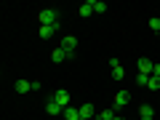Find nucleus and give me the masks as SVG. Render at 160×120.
I'll use <instances>...</instances> for the list:
<instances>
[{
  "label": "nucleus",
  "mask_w": 160,
  "mask_h": 120,
  "mask_svg": "<svg viewBox=\"0 0 160 120\" xmlns=\"http://www.w3.org/2000/svg\"><path fill=\"white\" fill-rule=\"evenodd\" d=\"M38 32H40V38H43V40H48L53 32H56V24H53V27H40Z\"/></svg>",
  "instance_id": "obj_14"
},
{
  "label": "nucleus",
  "mask_w": 160,
  "mask_h": 120,
  "mask_svg": "<svg viewBox=\"0 0 160 120\" xmlns=\"http://www.w3.org/2000/svg\"><path fill=\"white\" fill-rule=\"evenodd\" d=\"M147 88H149V91H160V78L149 75V80H147Z\"/></svg>",
  "instance_id": "obj_15"
},
{
  "label": "nucleus",
  "mask_w": 160,
  "mask_h": 120,
  "mask_svg": "<svg viewBox=\"0 0 160 120\" xmlns=\"http://www.w3.org/2000/svg\"><path fill=\"white\" fill-rule=\"evenodd\" d=\"M96 118H102V120H115V115H112V109H104V112H99Z\"/></svg>",
  "instance_id": "obj_17"
},
{
  "label": "nucleus",
  "mask_w": 160,
  "mask_h": 120,
  "mask_svg": "<svg viewBox=\"0 0 160 120\" xmlns=\"http://www.w3.org/2000/svg\"><path fill=\"white\" fill-rule=\"evenodd\" d=\"M16 91H19V93L32 91V83H29V80H16Z\"/></svg>",
  "instance_id": "obj_13"
},
{
  "label": "nucleus",
  "mask_w": 160,
  "mask_h": 120,
  "mask_svg": "<svg viewBox=\"0 0 160 120\" xmlns=\"http://www.w3.org/2000/svg\"><path fill=\"white\" fill-rule=\"evenodd\" d=\"M78 13H80V16H91V13H96V0H86V3L78 8Z\"/></svg>",
  "instance_id": "obj_8"
},
{
  "label": "nucleus",
  "mask_w": 160,
  "mask_h": 120,
  "mask_svg": "<svg viewBox=\"0 0 160 120\" xmlns=\"http://www.w3.org/2000/svg\"><path fill=\"white\" fill-rule=\"evenodd\" d=\"M80 118H83V120H96L93 104H83V107H80Z\"/></svg>",
  "instance_id": "obj_10"
},
{
  "label": "nucleus",
  "mask_w": 160,
  "mask_h": 120,
  "mask_svg": "<svg viewBox=\"0 0 160 120\" xmlns=\"http://www.w3.org/2000/svg\"><path fill=\"white\" fill-rule=\"evenodd\" d=\"M128 102H131V91H118V93H115V99H112L115 109H123Z\"/></svg>",
  "instance_id": "obj_2"
},
{
  "label": "nucleus",
  "mask_w": 160,
  "mask_h": 120,
  "mask_svg": "<svg viewBox=\"0 0 160 120\" xmlns=\"http://www.w3.org/2000/svg\"><path fill=\"white\" fill-rule=\"evenodd\" d=\"M62 48H64L67 53H72V56H75V48H78V38H75V35H67V38L62 40Z\"/></svg>",
  "instance_id": "obj_5"
},
{
  "label": "nucleus",
  "mask_w": 160,
  "mask_h": 120,
  "mask_svg": "<svg viewBox=\"0 0 160 120\" xmlns=\"http://www.w3.org/2000/svg\"><path fill=\"white\" fill-rule=\"evenodd\" d=\"M115 120H123V118H118V115H115Z\"/></svg>",
  "instance_id": "obj_21"
},
{
  "label": "nucleus",
  "mask_w": 160,
  "mask_h": 120,
  "mask_svg": "<svg viewBox=\"0 0 160 120\" xmlns=\"http://www.w3.org/2000/svg\"><path fill=\"white\" fill-rule=\"evenodd\" d=\"M109 67H112V78L115 80H123V78H126V69H123V64H120L118 59H109Z\"/></svg>",
  "instance_id": "obj_4"
},
{
  "label": "nucleus",
  "mask_w": 160,
  "mask_h": 120,
  "mask_svg": "<svg viewBox=\"0 0 160 120\" xmlns=\"http://www.w3.org/2000/svg\"><path fill=\"white\" fill-rule=\"evenodd\" d=\"M139 120H155V109L149 104H142L139 107Z\"/></svg>",
  "instance_id": "obj_9"
},
{
  "label": "nucleus",
  "mask_w": 160,
  "mask_h": 120,
  "mask_svg": "<svg viewBox=\"0 0 160 120\" xmlns=\"http://www.w3.org/2000/svg\"><path fill=\"white\" fill-rule=\"evenodd\" d=\"M149 29H155V32H160V19H158V16H152V19H149Z\"/></svg>",
  "instance_id": "obj_16"
},
{
  "label": "nucleus",
  "mask_w": 160,
  "mask_h": 120,
  "mask_svg": "<svg viewBox=\"0 0 160 120\" xmlns=\"http://www.w3.org/2000/svg\"><path fill=\"white\" fill-rule=\"evenodd\" d=\"M46 109H48V115H59V112H64V107H62V104H56L53 99H48V102H46Z\"/></svg>",
  "instance_id": "obj_11"
},
{
  "label": "nucleus",
  "mask_w": 160,
  "mask_h": 120,
  "mask_svg": "<svg viewBox=\"0 0 160 120\" xmlns=\"http://www.w3.org/2000/svg\"><path fill=\"white\" fill-rule=\"evenodd\" d=\"M152 75H155V78H160V62H158V64L152 67Z\"/></svg>",
  "instance_id": "obj_20"
},
{
  "label": "nucleus",
  "mask_w": 160,
  "mask_h": 120,
  "mask_svg": "<svg viewBox=\"0 0 160 120\" xmlns=\"http://www.w3.org/2000/svg\"><path fill=\"white\" fill-rule=\"evenodd\" d=\"M96 120H102V118H96Z\"/></svg>",
  "instance_id": "obj_22"
},
{
  "label": "nucleus",
  "mask_w": 160,
  "mask_h": 120,
  "mask_svg": "<svg viewBox=\"0 0 160 120\" xmlns=\"http://www.w3.org/2000/svg\"><path fill=\"white\" fill-rule=\"evenodd\" d=\"M64 59H72V53H67V51H64L62 46H59V48H53V51H51V62H53V64H62Z\"/></svg>",
  "instance_id": "obj_3"
},
{
  "label": "nucleus",
  "mask_w": 160,
  "mask_h": 120,
  "mask_svg": "<svg viewBox=\"0 0 160 120\" xmlns=\"http://www.w3.org/2000/svg\"><path fill=\"white\" fill-rule=\"evenodd\" d=\"M152 67H155V64L149 62L147 56H144V59H139V64H136V69H139V75H147V78H149V75H152Z\"/></svg>",
  "instance_id": "obj_6"
},
{
  "label": "nucleus",
  "mask_w": 160,
  "mask_h": 120,
  "mask_svg": "<svg viewBox=\"0 0 160 120\" xmlns=\"http://www.w3.org/2000/svg\"><path fill=\"white\" fill-rule=\"evenodd\" d=\"M40 27H53L56 24V19H59V13H56V8H46V11H40Z\"/></svg>",
  "instance_id": "obj_1"
},
{
  "label": "nucleus",
  "mask_w": 160,
  "mask_h": 120,
  "mask_svg": "<svg viewBox=\"0 0 160 120\" xmlns=\"http://www.w3.org/2000/svg\"><path fill=\"white\" fill-rule=\"evenodd\" d=\"M62 115H64V120H80V109H75V107H67Z\"/></svg>",
  "instance_id": "obj_12"
},
{
  "label": "nucleus",
  "mask_w": 160,
  "mask_h": 120,
  "mask_svg": "<svg viewBox=\"0 0 160 120\" xmlns=\"http://www.w3.org/2000/svg\"><path fill=\"white\" fill-rule=\"evenodd\" d=\"M51 99H53V102H56V104H62V107H64V109H67V107H69V93H67V91H64V88H59V91H56V93H53V96H51Z\"/></svg>",
  "instance_id": "obj_7"
},
{
  "label": "nucleus",
  "mask_w": 160,
  "mask_h": 120,
  "mask_svg": "<svg viewBox=\"0 0 160 120\" xmlns=\"http://www.w3.org/2000/svg\"><path fill=\"white\" fill-rule=\"evenodd\" d=\"M147 80H149L147 75H136V83H139V86H147Z\"/></svg>",
  "instance_id": "obj_19"
},
{
  "label": "nucleus",
  "mask_w": 160,
  "mask_h": 120,
  "mask_svg": "<svg viewBox=\"0 0 160 120\" xmlns=\"http://www.w3.org/2000/svg\"><path fill=\"white\" fill-rule=\"evenodd\" d=\"M107 11V3H102V0H96V13H104Z\"/></svg>",
  "instance_id": "obj_18"
}]
</instances>
